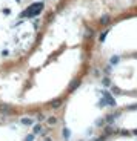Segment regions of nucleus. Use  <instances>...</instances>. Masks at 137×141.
Segmentation results:
<instances>
[{"mask_svg": "<svg viewBox=\"0 0 137 141\" xmlns=\"http://www.w3.org/2000/svg\"><path fill=\"white\" fill-rule=\"evenodd\" d=\"M62 134H63V136H65V138H69V130L66 129V127L63 129V132H62Z\"/></svg>", "mask_w": 137, "mask_h": 141, "instance_id": "4468645a", "label": "nucleus"}, {"mask_svg": "<svg viewBox=\"0 0 137 141\" xmlns=\"http://www.w3.org/2000/svg\"><path fill=\"white\" fill-rule=\"evenodd\" d=\"M132 134H134V135H137V129H136V130H134V132H132Z\"/></svg>", "mask_w": 137, "mask_h": 141, "instance_id": "412c9836", "label": "nucleus"}, {"mask_svg": "<svg viewBox=\"0 0 137 141\" xmlns=\"http://www.w3.org/2000/svg\"><path fill=\"white\" fill-rule=\"evenodd\" d=\"M0 112H2V114L9 115V114H12V109L8 104H0Z\"/></svg>", "mask_w": 137, "mask_h": 141, "instance_id": "7ed1b4c3", "label": "nucleus"}, {"mask_svg": "<svg viewBox=\"0 0 137 141\" xmlns=\"http://www.w3.org/2000/svg\"><path fill=\"white\" fill-rule=\"evenodd\" d=\"M108 32H109V29H106V31H103V32H102V34H100V37H99V40H100V41H103V40H105V38H106V35H108Z\"/></svg>", "mask_w": 137, "mask_h": 141, "instance_id": "9d476101", "label": "nucleus"}, {"mask_svg": "<svg viewBox=\"0 0 137 141\" xmlns=\"http://www.w3.org/2000/svg\"><path fill=\"white\" fill-rule=\"evenodd\" d=\"M37 134H42V126L40 124H36L34 126V135H37Z\"/></svg>", "mask_w": 137, "mask_h": 141, "instance_id": "1a4fd4ad", "label": "nucleus"}, {"mask_svg": "<svg viewBox=\"0 0 137 141\" xmlns=\"http://www.w3.org/2000/svg\"><path fill=\"white\" fill-rule=\"evenodd\" d=\"M56 123H57V118H56V117L48 118V124H51V126H52V124H56Z\"/></svg>", "mask_w": 137, "mask_h": 141, "instance_id": "f8f14e48", "label": "nucleus"}, {"mask_svg": "<svg viewBox=\"0 0 137 141\" xmlns=\"http://www.w3.org/2000/svg\"><path fill=\"white\" fill-rule=\"evenodd\" d=\"M113 92H114V94H122V92H120V89L115 88V86H113Z\"/></svg>", "mask_w": 137, "mask_h": 141, "instance_id": "dca6fc26", "label": "nucleus"}, {"mask_svg": "<svg viewBox=\"0 0 137 141\" xmlns=\"http://www.w3.org/2000/svg\"><path fill=\"white\" fill-rule=\"evenodd\" d=\"M93 141H102V138H95V140H93Z\"/></svg>", "mask_w": 137, "mask_h": 141, "instance_id": "aec40b11", "label": "nucleus"}, {"mask_svg": "<svg viewBox=\"0 0 137 141\" xmlns=\"http://www.w3.org/2000/svg\"><path fill=\"white\" fill-rule=\"evenodd\" d=\"M114 120H115V115H106V123L108 124H111Z\"/></svg>", "mask_w": 137, "mask_h": 141, "instance_id": "9b49d317", "label": "nucleus"}, {"mask_svg": "<svg viewBox=\"0 0 137 141\" xmlns=\"http://www.w3.org/2000/svg\"><path fill=\"white\" fill-rule=\"evenodd\" d=\"M102 95H103V98H105V101H106V104L108 106H117V103H115V100L113 97H111V94L108 92V90H102Z\"/></svg>", "mask_w": 137, "mask_h": 141, "instance_id": "f03ea898", "label": "nucleus"}, {"mask_svg": "<svg viewBox=\"0 0 137 141\" xmlns=\"http://www.w3.org/2000/svg\"><path fill=\"white\" fill-rule=\"evenodd\" d=\"M22 124H25V126H31L32 120L31 118H22Z\"/></svg>", "mask_w": 137, "mask_h": 141, "instance_id": "0eeeda50", "label": "nucleus"}, {"mask_svg": "<svg viewBox=\"0 0 137 141\" xmlns=\"http://www.w3.org/2000/svg\"><path fill=\"white\" fill-rule=\"evenodd\" d=\"M114 132H115V129H113L111 126H106L105 127V134L106 135H111V134H114Z\"/></svg>", "mask_w": 137, "mask_h": 141, "instance_id": "6e6552de", "label": "nucleus"}, {"mask_svg": "<svg viewBox=\"0 0 137 141\" xmlns=\"http://www.w3.org/2000/svg\"><path fill=\"white\" fill-rule=\"evenodd\" d=\"M49 106H51L52 109H59V107L62 106V98H56V100H52Z\"/></svg>", "mask_w": 137, "mask_h": 141, "instance_id": "20e7f679", "label": "nucleus"}, {"mask_svg": "<svg viewBox=\"0 0 137 141\" xmlns=\"http://www.w3.org/2000/svg\"><path fill=\"white\" fill-rule=\"evenodd\" d=\"M111 63H119V57H113V58H111Z\"/></svg>", "mask_w": 137, "mask_h": 141, "instance_id": "f3484780", "label": "nucleus"}, {"mask_svg": "<svg viewBox=\"0 0 137 141\" xmlns=\"http://www.w3.org/2000/svg\"><path fill=\"white\" fill-rule=\"evenodd\" d=\"M79 84H80V80H74V81H71V84H69V92H72L76 88H79Z\"/></svg>", "mask_w": 137, "mask_h": 141, "instance_id": "423d86ee", "label": "nucleus"}, {"mask_svg": "<svg viewBox=\"0 0 137 141\" xmlns=\"http://www.w3.org/2000/svg\"><path fill=\"white\" fill-rule=\"evenodd\" d=\"M103 84H105V86H111V81H109V78H108V77L103 78Z\"/></svg>", "mask_w": 137, "mask_h": 141, "instance_id": "ddd939ff", "label": "nucleus"}, {"mask_svg": "<svg viewBox=\"0 0 137 141\" xmlns=\"http://www.w3.org/2000/svg\"><path fill=\"white\" fill-rule=\"evenodd\" d=\"M99 104H100V106H106V101H105V98H102V100H100V103H99Z\"/></svg>", "mask_w": 137, "mask_h": 141, "instance_id": "6ab92c4d", "label": "nucleus"}, {"mask_svg": "<svg viewBox=\"0 0 137 141\" xmlns=\"http://www.w3.org/2000/svg\"><path fill=\"white\" fill-rule=\"evenodd\" d=\"M37 120H39V121H43V120H45V115H42V114L37 115Z\"/></svg>", "mask_w": 137, "mask_h": 141, "instance_id": "a211bd4d", "label": "nucleus"}, {"mask_svg": "<svg viewBox=\"0 0 137 141\" xmlns=\"http://www.w3.org/2000/svg\"><path fill=\"white\" fill-rule=\"evenodd\" d=\"M32 140H34V134H32V135H28L26 138H25V141H32Z\"/></svg>", "mask_w": 137, "mask_h": 141, "instance_id": "2eb2a0df", "label": "nucleus"}, {"mask_svg": "<svg viewBox=\"0 0 137 141\" xmlns=\"http://www.w3.org/2000/svg\"><path fill=\"white\" fill-rule=\"evenodd\" d=\"M43 6H45V5H43L42 2H40V3H34V5H31L29 9H26L22 15H23V17H25V15H28V17H34V15L40 14V12L43 11Z\"/></svg>", "mask_w": 137, "mask_h": 141, "instance_id": "f257e3e1", "label": "nucleus"}, {"mask_svg": "<svg viewBox=\"0 0 137 141\" xmlns=\"http://www.w3.org/2000/svg\"><path fill=\"white\" fill-rule=\"evenodd\" d=\"M99 22H100V25L102 26H106V25H109V22H111V17L109 15H103V17L99 20Z\"/></svg>", "mask_w": 137, "mask_h": 141, "instance_id": "39448f33", "label": "nucleus"}]
</instances>
